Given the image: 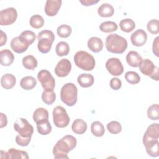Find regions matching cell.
<instances>
[{
  "mask_svg": "<svg viewBox=\"0 0 159 159\" xmlns=\"http://www.w3.org/2000/svg\"><path fill=\"white\" fill-rule=\"evenodd\" d=\"M29 24L34 29H40L44 25V19L40 15L35 14L30 17Z\"/></svg>",
  "mask_w": 159,
  "mask_h": 159,
  "instance_id": "obj_37",
  "label": "cell"
},
{
  "mask_svg": "<svg viewBox=\"0 0 159 159\" xmlns=\"http://www.w3.org/2000/svg\"><path fill=\"white\" fill-rule=\"evenodd\" d=\"M106 68L113 76H119L124 71V67L120 60L117 58H109L106 63Z\"/></svg>",
  "mask_w": 159,
  "mask_h": 159,
  "instance_id": "obj_12",
  "label": "cell"
},
{
  "mask_svg": "<svg viewBox=\"0 0 159 159\" xmlns=\"http://www.w3.org/2000/svg\"><path fill=\"white\" fill-rule=\"evenodd\" d=\"M37 132L42 135H47L52 131V125L48 120H45L36 124Z\"/></svg>",
  "mask_w": 159,
  "mask_h": 159,
  "instance_id": "obj_27",
  "label": "cell"
},
{
  "mask_svg": "<svg viewBox=\"0 0 159 159\" xmlns=\"http://www.w3.org/2000/svg\"><path fill=\"white\" fill-rule=\"evenodd\" d=\"M147 117L152 120L159 119V106L158 104H152L148 108Z\"/></svg>",
  "mask_w": 159,
  "mask_h": 159,
  "instance_id": "obj_36",
  "label": "cell"
},
{
  "mask_svg": "<svg viewBox=\"0 0 159 159\" xmlns=\"http://www.w3.org/2000/svg\"><path fill=\"white\" fill-rule=\"evenodd\" d=\"M118 29L117 24L113 21H104L99 25V29L104 33L112 32Z\"/></svg>",
  "mask_w": 159,
  "mask_h": 159,
  "instance_id": "obj_31",
  "label": "cell"
},
{
  "mask_svg": "<svg viewBox=\"0 0 159 159\" xmlns=\"http://www.w3.org/2000/svg\"><path fill=\"white\" fill-rule=\"evenodd\" d=\"M71 70V63L67 58L60 60L56 65L54 71L58 77L63 78L68 75Z\"/></svg>",
  "mask_w": 159,
  "mask_h": 159,
  "instance_id": "obj_13",
  "label": "cell"
},
{
  "mask_svg": "<svg viewBox=\"0 0 159 159\" xmlns=\"http://www.w3.org/2000/svg\"><path fill=\"white\" fill-rule=\"evenodd\" d=\"M105 45L107 50L111 53L121 54L127 48L126 39L117 34H111L106 37Z\"/></svg>",
  "mask_w": 159,
  "mask_h": 159,
  "instance_id": "obj_2",
  "label": "cell"
},
{
  "mask_svg": "<svg viewBox=\"0 0 159 159\" xmlns=\"http://www.w3.org/2000/svg\"><path fill=\"white\" fill-rule=\"evenodd\" d=\"M75 65L85 71H91L94 68L96 61L92 55L83 50L77 52L74 56Z\"/></svg>",
  "mask_w": 159,
  "mask_h": 159,
  "instance_id": "obj_4",
  "label": "cell"
},
{
  "mask_svg": "<svg viewBox=\"0 0 159 159\" xmlns=\"http://www.w3.org/2000/svg\"><path fill=\"white\" fill-rule=\"evenodd\" d=\"M143 144L148 155L152 157H157L159 155L158 139H150L144 134L143 136Z\"/></svg>",
  "mask_w": 159,
  "mask_h": 159,
  "instance_id": "obj_11",
  "label": "cell"
},
{
  "mask_svg": "<svg viewBox=\"0 0 159 159\" xmlns=\"http://www.w3.org/2000/svg\"><path fill=\"white\" fill-rule=\"evenodd\" d=\"M88 47L94 53H98L102 50L103 42L102 40L97 37H91L87 43Z\"/></svg>",
  "mask_w": 159,
  "mask_h": 159,
  "instance_id": "obj_18",
  "label": "cell"
},
{
  "mask_svg": "<svg viewBox=\"0 0 159 159\" xmlns=\"http://www.w3.org/2000/svg\"><path fill=\"white\" fill-rule=\"evenodd\" d=\"M142 60V57L136 51H130L126 55L127 63L132 67H138Z\"/></svg>",
  "mask_w": 159,
  "mask_h": 159,
  "instance_id": "obj_19",
  "label": "cell"
},
{
  "mask_svg": "<svg viewBox=\"0 0 159 159\" xmlns=\"http://www.w3.org/2000/svg\"><path fill=\"white\" fill-rule=\"evenodd\" d=\"M145 134L150 139H158L159 125L158 123H153L148 126Z\"/></svg>",
  "mask_w": 159,
  "mask_h": 159,
  "instance_id": "obj_32",
  "label": "cell"
},
{
  "mask_svg": "<svg viewBox=\"0 0 159 159\" xmlns=\"http://www.w3.org/2000/svg\"><path fill=\"white\" fill-rule=\"evenodd\" d=\"M37 79L44 90H53L55 81L51 73L47 70H42L37 74Z\"/></svg>",
  "mask_w": 159,
  "mask_h": 159,
  "instance_id": "obj_9",
  "label": "cell"
},
{
  "mask_svg": "<svg viewBox=\"0 0 159 159\" xmlns=\"http://www.w3.org/2000/svg\"><path fill=\"white\" fill-rule=\"evenodd\" d=\"M14 129L22 137H31L34 133L33 126L24 118L18 119L14 124Z\"/></svg>",
  "mask_w": 159,
  "mask_h": 159,
  "instance_id": "obj_8",
  "label": "cell"
},
{
  "mask_svg": "<svg viewBox=\"0 0 159 159\" xmlns=\"http://www.w3.org/2000/svg\"><path fill=\"white\" fill-rule=\"evenodd\" d=\"M0 158L2 159H6V152H4L2 150L1 151V155Z\"/></svg>",
  "mask_w": 159,
  "mask_h": 159,
  "instance_id": "obj_48",
  "label": "cell"
},
{
  "mask_svg": "<svg viewBox=\"0 0 159 159\" xmlns=\"http://www.w3.org/2000/svg\"><path fill=\"white\" fill-rule=\"evenodd\" d=\"M110 87L114 90H118L122 86V81L118 78H112L109 82Z\"/></svg>",
  "mask_w": 159,
  "mask_h": 159,
  "instance_id": "obj_43",
  "label": "cell"
},
{
  "mask_svg": "<svg viewBox=\"0 0 159 159\" xmlns=\"http://www.w3.org/2000/svg\"><path fill=\"white\" fill-rule=\"evenodd\" d=\"M1 114V128H2L4 127H6L7 124V117L6 115H4L2 112L0 113Z\"/></svg>",
  "mask_w": 159,
  "mask_h": 159,
  "instance_id": "obj_46",
  "label": "cell"
},
{
  "mask_svg": "<svg viewBox=\"0 0 159 159\" xmlns=\"http://www.w3.org/2000/svg\"><path fill=\"white\" fill-rule=\"evenodd\" d=\"M77 81L78 84L83 88L91 87L94 81V77L89 73H82L78 76Z\"/></svg>",
  "mask_w": 159,
  "mask_h": 159,
  "instance_id": "obj_21",
  "label": "cell"
},
{
  "mask_svg": "<svg viewBox=\"0 0 159 159\" xmlns=\"http://www.w3.org/2000/svg\"><path fill=\"white\" fill-rule=\"evenodd\" d=\"M72 32L71 27L66 24H61L57 27V33L60 37L67 38L68 37Z\"/></svg>",
  "mask_w": 159,
  "mask_h": 159,
  "instance_id": "obj_38",
  "label": "cell"
},
{
  "mask_svg": "<svg viewBox=\"0 0 159 159\" xmlns=\"http://www.w3.org/2000/svg\"><path fill=\"white\" fill-rule=\"evenodd\" d=\"M27 153L23 150H19L14 148H9L6 152V159H28Z\"/></svg>",
  "mask_w": 159,
  "mask_h": 159,
  "instance_id": "obj_23",
  "label": "cell"
},
{
  "mask_svg": "<svg viewBox=\"0 0 159 159\" xmlns=\"http://www.w3.org/2000/svg\"><path fill=\"white\" fill-rule=\"evenodd\" d=\"M98 13L101 17H109L113 16L114 9L111 4L103 3L98 7Z\"/></svg>",
  "mask_w": 159,
  "mask_h": 159,
  "instance_id": "obj_24",
  "label": "cell"
},
{
  "mask_svg": "<svg viewBox=\"0 0 159 159\" xmlns=\"http://www.w3.org/2000/svg\"><path fill=\"white\" fill-rule=\"evenodd\" d=\"M42 99L45 104L51 105L55 101V93L53 90H44L42 94Z\"/></svg>",
  "mask_w": 159,
  "mask_h": 159,
  "instance_id": "obj_34",
  "label": "cell"
},
{
  "mask_svg": "<svg viewBox=\"0 0 159 159\" xmlns=\"http://www.w3.org/2000/svg\"><path fill=\"white\" fill-rule=\"evenodd\" d=\"M147 35L143 29H138L131 34L130 40L133 45L142 47L147 42Z\"/></svg>",
  "mask_w": 159,
  "mask_h": 159,
  "instance_id": "obj_14",
  "label": "cell"
},
{
  "mask_svg": "<svg viewBox=\"0 0 159 159\" xmlns=\"http://www.w3.org/2000/svg\"><path fill=\"white\" fill-rule=\"evenodd\" d=\"M19 37L27 45H32L36 39L35 34L31 30L23 31L19 35Z\"/></svg>",
  "mask_w": 159,
  "mask_h": 159,
  "instance_id": "obj_35",
  "label": "cell"
},
{
  "mask_svg": "<svg viewBox=\"0 0 159 159\" xmlns=\"http://www.w3.org/2000/svg\"><path fill=\"white\" fill-rule=\"evenodd\" d=\"M125 80L131 84H136L140 81V76L135 71H129L125 74Z\"/></svg>",
  "mask_w": 159,
  "mask_h": 159,
  "instance_id": "obj_39",
  "label": "cell"
},
{
  "mask_svg": "<svg viewBox=\"0 0 159 159\" xmlns=\"http://www.w3.org/2000/svg\"><path fill=\"white\" fill-rule=\"evenodd\" d=\"M99 2V0H80V2L83 6H89L95 4Z\"/></svg>",
  "mask_w": 159,
  "mask_h": 159,
  "instance_id": "obj_45",
  "label": "cell"
},
{
  "mask_svg": "<svg viewBox=\"0 0 159 159\" xmlns=\"http://www.w3.org/2000/svg\"><path fill=\"white\" fill-rule=\"evenodd\" d=\"M139 70L143 75L150 76L152 79L158 81V68L149 59H144L141 61L139 65Z\"/></svg>",
  "mask_w": 159,
  "mask_h": 159,
  "instance_id": "obj_7",
  "label": "cell"
},
{
  "mask_svg": "<svg viewBox=\"0 0 159 159\" xmlns=\"http://www.w3.org/2000/svg\"><path fill=\"white\" fill-rule=\"evenodd\" d=\"M14 56L9 49H4L0 52V63L2 66H10L14 61Z\"/></svg>",
  "mask_w": 159,
  "mask_h": 159,
  "instance_id": "obj_17",
  "label": "cell"
},
{
  "mask_svg": "<svg viewBox=\"0 0 159 159\" xmlns=\"http://www.w3.org/2000/svg\"><path fill=\"white\" fill-rule=\"evenodd\" d=\"M77 141L75 137L66 135L59 140L53 148V157L56 159L68 158V153L76 146Z\"/></svg>",
  "mask_w": 159,
  "mask_h": 159,
  "instance_id": "obj_1",
  "label": "cell"
},
{
  "mask_svg": "<svg viewBox=\"0 0 159 159\" xmlns=\"http://www.w3.org/2000/svg\"><path fill=\"white\" fill-rule=\"evenodd\" d=\"M37 84V80L31 76L23 77L20 82V87L25 90H30L35 88Z\"/></svg>",
  "mask_w": 159,
  "mask_h": 159,
  "instance_id": "obj_26",
  "label": "cell"
},
{
  "mask_svg": "<svg viewBox=\"0 0 159 159\" xmlns=\"http://www.w3.org/2000/svg\"><path fill=\"white\" fill-rule=\"evenodd\" d=\"M29 46V45L25 43L19 36L13 38L11 42V47L12 50L17 53H22L25 52Z\"/></svg>",
  "mask_w": 159,
  "mask_h": 159,
  "instance_id": "obj_16",
  "label": "cell"
},
{
  "mask_svg": "<svg viewBox=\"0 0 159 159\" xmlns=\"http://www.w3.org/2000/svg\"><path fill=\"white\" fill-rule=\"evenodd\" d=\"M33 119L36 124L45 120H48V111L43 107L36 109L33 114Z\"/></svg>",
  "mask_w": 159,
  "mask_h": 159,
  "instance_id": "obj_25",
  "label": "cell"
},
{
  "mask_svg": "<svg viewBox=\"0 0 159 159\" xmlns=\"http://www.w3.org/2000/svg\"><path fill=\"white\" fill-rule=\"evenodd\" d=\"M37 39V47L39 52L42 53H47L52 48L55 40V35L51 30H43L38 34Z\"/></svg>",
  "mask_w": 159,
  "mask_h": 159,
  "instance_id": "obj_5",
  "label": "cell"
},
{
  "mask_svg": "<svg viewBox=\"0 0 159 159\" xmlns=\"http://www.w3.org/2000/svg\"><path fill=\"white\" fill-rule=\"evenodd\" d=\"M37 59L31 55H27L22 58V65L27 70H34L37 66Z\"/></svg>",
  "mask_w": 159,
  "mask_h": 159,
  "instance_id": "obj_30",
  "label": "cell"
},
{
  "mask_svg": "<svg viewBox=\"0 0 159 159\" xmlns=\"http://www.w3.org/2000/svg\"><path fill=\"white\" fill-rule=\"evenodd\" d=\"M17 12L14 7H11L2 9L0 12V24L9 25L12 24L17 19Z\"/></svg>",
  "mask_w": 159,
  "mask_h": 159,
  "instance_id": "obj_10",
  "label": "cell"
},
{
  "mask_svg": "<svg viewBox=\"0 0 159 159\" xmlns=\"http://www.w3.org/2000/svg\"><path fill=\"white\" fill-rule=\"evenodd\" d=\"M158 44H159V37H157L153 42V45H152V51L154 55L158 57H159V52H158Z\"/></svg>",
  "mask_w": 159,
  "mask_h": 159,
  "instance_id": "obj_44",
  "label": "cell"
},
{
  "mask_svg": "<svg viewBox=\"0 0 159 159\" xmlns=\"http://www.w3.org/2000/svg\"><path fill=\"white\" fill-rule=\"evenodd\" d=\"M60 99L68 106H74L78 99V89L72 83L64 84L60 90Z\"/></svg>",
  "mask_w": 159,
  "mask_h": 159,
  "instance_id": "obj_3",
  "label": "cell"
},
{
  "mask_svg": "<svg viewBox=\"0 0 159 159\" xmlns=\"http://www.w3.org/2000/svg\"><path fill=\"white\" fill-rule=\"evenodd\" d=\"M61 0H47L45 6V12L50 17L55 16L61 7Z\"/></svg>",
  "mask_w": 159,
  "mask_h": 159,
  "instance_id": "obj_15",
  "label": "cell"
},
{
  "mask_svg": "<svg viewBox=\"0 0 159 159\" xmlns=\"http://www.w3.org/2000/svg\"><path fill=\"white\" fill-rule=\"evenodd\" d=\"M1 42H0V46L2 47L3 46L4 44H6V42H7V35L6 34L2 31H1Z\"/></svg>",
  "mask_w": 159,
  "mask_h": 159,
  "instance_id": "obj_47",
  "label": "cell"
},
{
  "mask_svg": "<svg viewBox=\"0 0 159 159\" xmlns=\"http://www.w3.org/2000/svg\"><path fill=\"white\" fill-rule=\"evenodd\" d=\"M91 131L93 135L100 137L104 135L105 129L103 124L99 121H94L91 125Z\"/></svg>",
  "mask_w": 159,
  "mask_h": 159,
  "instance_id": "obj_28",
  "label": "cell"
},
{
  "mask_svg": "<svg viewBox=\"0 0 159 159\" xmlns=\"http://www.w3.org/2000/svg\"><path fill=\"white\" fill-rule=\"evenodd\" d=\"M53 121L54 125L59 128H64L68 125L70 123V117L66 109L61 106H56L53 111Z\"/></svg>",
  "mask_w": 159,
  "mask_h": 159,
  "instance_id": "obj_6",
  "label": "cell"
},
{
  "mask_svg": "<svg viewBox=\"0 0 159 159\" xmlns=\"http://www.w3.org/2000/svg\"><path fill=\"white\" fill-rule=\"evenodd\" d=\"M55 52L57 55L59 57L67 55L70 52V47L68 43L64 41L58 42L56 45Z\"/></svg>",
  "mask_w": 159,
  "mask_h": 159,
  "instance_id": "obj_33",
  "label": "cell"
},
{
  "mask_svg": "<svg viewBox=\"0 0 159 159\" xmlns=\"http://www.w3.org/2000/svg\"><path fill=\"white\" fill-rule=\"evenodd\" d=\"M87 127V124L84 120L81 119H76L71 125V129L74 133L81 135L86 131Z\"/></svg>",
  "mask_w": 159,
  "mask_h": 159,
  "instance_id": "obj_22",
  "label": "cell"
},
{
  "mask_svg": "<svg viewBox=\"0 0 159 159\" xmlns=\"http://www.w3.org/2000/svg\"><path fill=\"white\" fill-rule=\"evenodd\" d=\"M107 129L112 134H117L121 132L122 125L119 122L113 120L107 124Z\"/></svg>",
  "mask_w": 159,
  "mask_h": 159,
  "instance_id": "obj_40",
  "label": "cell"
},
{
  "mask_svg": "<svg viewBox=\"0 0 159 159\" xmlns=\"http://www.w3.org/2000/svg\"><path fill=\"white\" fill-rule=\"evenodd\" d=\"M30 140H31V137H29V138L22 137L19 135H17L16 137V142L17 143V145L22 147L27 146L30 142Z\"/></svg>",
  "mask_w": 159,
  "mask_h": 159,
  "instance_id": "obj_42",
  "label": "cell"
},
{
  "mask_svg": "<svg viewBox=\"0 0 159 159\" xmlns=\"http://www.w3.org/2000/svg\"><path fill=\"white\" fill-rule=\"evenodd\" d=\"M148 31L152 34H157L159 32V22L158 19L149 20L147 25Z\"/></svg>",
  "mask_w": 159,
  "mask_h": 159,
  "instance_id": "obj_41",
  "label": "cell"
},
{
  "mask_svg": "<svg viewBox=\"0 0 159 159\" xmlns=\"http://www.w3.org/2000/svg\"><path fill=\"white\" fill-rule=\"evenodd\" d=\"M16 83V77L11 73L3 75L1 79V84L2 87L6 89H10L12 88L15 86Z\"/></svg>",
  "mask_w": 159,
  "mask_h": 159,
  "instance_id": "obj_20",
  "label": "cell"
},
{
  "mask_svg": "<svg viewBox=\"0 0 159 159\" xmlns=\"http://www.w3.org/2000/svg\"><path fill=\"white\" fill-rule=\"evenodd\" d=\"M120 29L124 32H130L135 28V23L131 19H124L120 20L119 23Z\"/></svg>",
  "mask_w": 159,
  "mask_h": 159,
  "instance_id": "obj_29",
  "label": "cell"
}]
</instances>
